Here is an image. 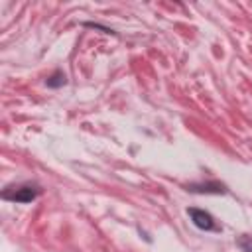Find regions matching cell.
I'll use <instances>...</instances> for the list:
<instances>
[{
  "mask_svg": "<svg viewBox=\"0 0 252 252\" xmlns=\"http://www.w3.org/2000/svg\"><path fill=\"white\" fill-rule=\"evenodd\" d=\"M189 215H191L193 222H195L199 228H203V230H211V228L215 226V222H213V217H211L209 213L201 211V209H189Z\"/></svg>",
  "mask_w": 252,
  "mask_h": 252,
  "instance_id": "cell-1",
  "label": "cell"
},
{
  "mask_svg": "<svg viewBox=\"0 0 252 252\" xmlns=\"http://www.w3.org/2000/svg\"><path fill=\"white\" fill-rule=\"evenodd\" d=\"M35 195H37V191L32 189V187H22V189H18L14 195L4 193L6 199H10V201H18V203H30L32 199H35Z\"/></svg>",
  "mask_w": 252,
  "mask_h": 252,
  "instance_id": "cell-2",
  "label": "cell"
},
{
  "mask_svg": "<svg viewBox=\"0 0 252 252\" xmlns=\"http://www.w3.org/2000/svg\"><path fill=\"white\" fill-rule=\"evenodd\" d=\"M61 85H65V75L59 73V71L53 73V75L47 79V87H53V89H55V87H61Z\"/></svg>",
  "mask_w": 252,
  "mask_h": 252,
  "instance_id": "cell-3",
  "label": "cell"
}]
</instances>
